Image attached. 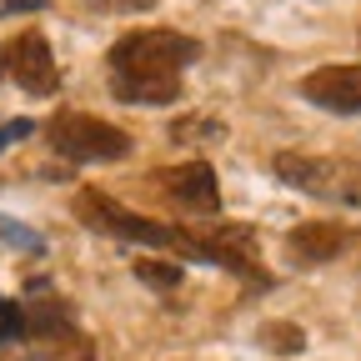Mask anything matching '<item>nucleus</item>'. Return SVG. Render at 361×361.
<instances>
[{
  "mask_svg": "<svg viewBox=\"0 0 361 361\" xmlns=\"http://www.w3.org/2000/svg\"><path fill=\"white\" fill-rule=\"evenodd\" d=\"M261 346H271V351H301L306 346V331L301 326H286V322H266L261 326Z\"/></svg>",
  "mask_w": 361,
  "mask_h": 361,
  "instance_id": "13",
  "label": "nucleus"
},
{
  "mask_svg": "<svg viewBox=\"0 0 361 361\" xmlns=\"http://www.w3.org/2000/svg\"><path fill=\"white\" fill-rule=\"evenodd\" d=\"M276 176L286 186L331 201V206H361V156H306V151H281Z\"/></svg>",
  "mask_w": 361,
  "mask_h": 361,
  "instance_id": "3",
  "label": "nucleus"
},
{
  "mask_svg": "<svg viewBox=\"0 0 361 361\" xmlns=\"http://www.w3.org/2000/svg\"><path fill=\"white\" fill-rule=\"evenodd\" d=\"M201 246H206V261L226 266L231 276L251 281V286H271V271L261 266V251H256V236L246 226H221V221H206L201 226Z\"/></svg>",
  "mask_w": 361,
  "mask_h": 361,
  "instance_id": "6",
  "label": "nucleus"
},
{
  "mask_svg": "<svg viewBox=\"0 0 361 361\" xmlns=\"http://www.w3.org/2000/svg\"><path fill=\"white\" fill-rule=\"evenodd\" d=\"M16 336H25V306L11 301V296H0V346L16 341Z\"/></svg>",
  "mask_w": 361,
  "mask_h": 361,
  "instance_id": "14",
  "label": "nucleus"
},
{
  "mask_svg": "<svg viewBox=\"0 0 361 361\" xmlns=\"http://www.w3.org/2000/svg\"><path fill=\"white\" fill-rule=\"evenodd\" d=\"M35 130V121H11V126H0V151H6L11 141H20V135H30Z\"/></svg>",
  "mask_w": 361,
  "mask_h": 361,
  "instance_id": "16",
  "label": "nucleus"
},
{
  "mask_svg": "<svg viewBox=\"0 0 361 361\" xmlns=\"http://www.w3.org/2000/svg\"><path fill=\"white\" fill-rule=\"evenodd\" d=\"M75 216H80V226H90V231H101V236L135 241V246H161V251H176V256L206 261L201 231H186V226H166V221H146V216L126 211L121 201H111L106 191H80V196H75Z\"/></svg>",
  "mask_w": 361,
  "mask_h": 361,
  "instance_id": "2",
  "label": "nucleus"
},
{
  "mask_svg": "<svg viewBox=\"0 0 361 361\" xmlns=\"http://www.w3.org/2000/svg\"><path fill=\"white\" fill-rule=\"evenodd\" d=\"M6 71L16 75L20 90H30V96H51V90L61 85L56 56H51V45H45L40 30H20V35L6 45Z\"/></svg>",
  "mask_w": 361,
  "mask_h": 361,
  "instance_id": "7",
  "label": "nucleus"
},
{
  "mask_svg": "<svg viewBox=\"0 0 361 361\" xmlns=\"http://www.w3.org/2000/svg\"><path fill=\"white\" fill-rule=\"evenodd\" d=\"M201 56V45L180 30H130L111 45V90L130 106H166L180 96V75Z\"/></svg>",
  "mask_w": 361,
  "mask_h": 361,
  "instance_id": "1",
  "label": "nucleus"
},
{
  "mask_svg": "<svg viewBox=\"0 0 361 361\" xmlns=\"http://www.w3.org/2000/svg\"><path fill=\"white\" fill-rule=\"evenodd\" d=\"M151 186L180 206L186 216H216L221 211V186H216V171L206 161H186V166H166V171H151Z\"/></svg>",
  "mask_w": 361,
  "mask_h": 361,
  "instance_id": "5",
  "label": "nucleus"
},
{
  "mask_svg": "<svg viewBox=\"0 0 361 361\" xmlns=\"http://www.w3.org/2000/svg\"><path fill=\"white\" fill-rule=\"evenodd\" d=\"M176 141H180V135H221V126L216 121H176Z\"/></svg>",
  "mask_w": 361,
  "mask_h": 361,
  "instance_id": "15",
  "label": "nucleus"
},
{
  "mask_svg": "<svg viewBox=\"0 0 361 361\" xmlns=\"http://www.w3.org/2000/svg\"><path fill=\"white\" fill-rule=\"evenodd\" d=\"M45 361H96V346H90V336H80L75 326L61 331V336H45Z\"/></svg>",
  "mask_w": 361,
  "mask_h": 361,
  "instance_id": "11",
  "label": "nucleus"
},
{
  "mask_svg": "<svg viewBox=\"0 0 361 361\" xmlns=\"http://www.w3.org/2000/svg\"><path fill=\"white\" fill-rule=\"evenodd\" d=\"M135 276L156 291H171V286H180V261H135Z\"/></svg>",
  "mask_w": 361,
  "mask_h": 361,
  "instance_id": "12",
  "label": "nucleus"
},
{
  "mask_svg": "<svg viewBox=\"0 0 361 361\" xmlns=\"http://www.w3.org/2000/svg\"><path fill=\"white\" fill-rule=\"evenodd\" d=\"M45 141H51L66 161L80 166H111L130 156V135L101 116H80V111H61L51 126H45Z\"/></svg>",
  "mask_w": 361,
  "mask_h": 361,
  "instance_id": "4",
  "label": "nucleus"
},
{
  "mask_svg": "<svg viewBox=\"0 0 361 361\" xmlns=\"http://www.w3.org/2000/svg\"><path fill=\"white\" fill-rule=\"evenodd\" d=\"M0 71H6V56H0Z\"/></svg>",
  "mask_w": 361,
  "mask_h": 361,
  "instance_id": "18",
  "label": "nucleus"
},
{
  "mask_svg": "<svg viewBox=\"0 0 361 361\" xmlns=\"http://www.w3.org/2000/svg\"><path fill=\"white\" fill-rule=\"evenodd\" d=\"M71 326H75V311H71L66 301H35V306H25V331H30L35 341L61 336V331H71Z\"/></svg>",
  "mask_w": 361,
  "mask_h": 361,
  "instance_id": "10",
  "label": "nucleus"
},
{
  "mask_svg": "<svg viewBox=\"0 0 361 361\" xmlns=\"http://www.w3.org/2000/svg\"><path fill=\"white\" fill-rule=\"evenodd\" d=\"M301 96L322 111L356 116L361 111V66H322L301 80Z\"/></svg>",
  "mask_w": 361,
  "mask_h": 361,
  "instance_id": "8",
  "label": "nucleus"
},
{
  "mask_svg": "<svg viewBox=\"0 0 361 361\" xmlns=\"http://www.w3.org/2000/svg\"><path fill=\"white\" fill-rule=\"evenodd\" d=\"M101 11H146V6H156V0H96Z\"/></svg>",
  "mask_w": 361,
  "mask_h": 361,
  "instance_id": "17",
  "label": "nucleus"
},
{
  "mask_svg": "<svg viewBox=\"0 0 361 361\" xmlns=\"http://www.w3.org/2000/svg\"><path fill=\"white\" fill-rule=\"evenodd\" d=\"M286 246H291L296 266H322V261H336L351 246V231L341 221H301L286 236Z\"/></svg>",
  "mask_w": 361,
  "mask_h": 361,
  "instance_id": "9",
  "label": "nucleus"
}]
</instances>
